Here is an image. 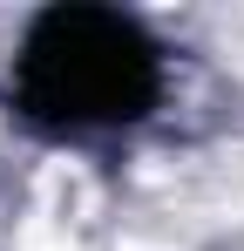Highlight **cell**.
<instances>
[{"instance_id":"6da1fadb","label":"cell","mask_w":244,"mask_h":251,"mask_svg":"<svg viewBox=\"0 0 244 251\" xmlns=\"http://www.w3.org/2000/svg\"><path fill=\"white\" fill-rule=\"evenodd\" d=\"M163 95L156 41L116 7H48L21 34L14 102L41 129H122Z\"/></svg>"}]
</instances>
